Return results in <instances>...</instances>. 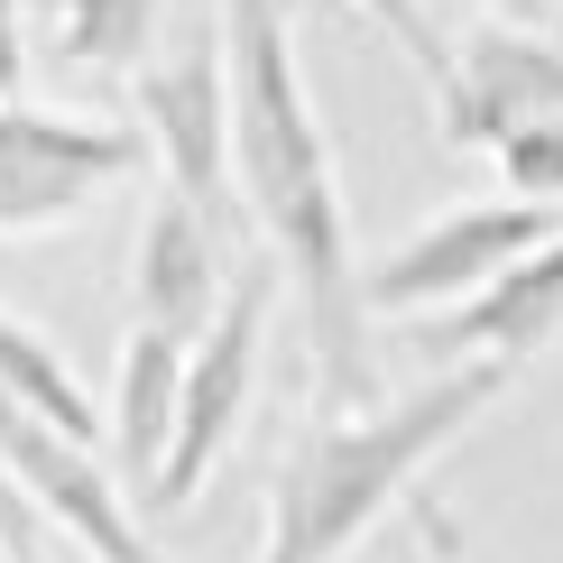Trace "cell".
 Here are the masks:
<instances>
[{
  "mask_svg": "<svg viewBox=\"0 0 563 563\" xmlns=\"http://www.w3.org/2000/svg\"><path fill=\"white\" fill-rule=\"evenodd\" d=\"M563 333V231L545 250H527V260H508L489 287H472L462 305H443V314L416 323V351L443 369V361H536Z\"/></svg>",
  "mask_w": 563,
  "mask_h": 563,
  "instance_id": "10",
  "label": "cell"
},
{
  "mask_svg": "<svg viewBox=\"0 0 563 563\" xmlns=\"http://www.w3.org/2000/svg\"><path fill=\"white\" fill-rule=\"evenodd\" d=\"M443 148H508L536 121H563V46L527 29H472L453 46V75L434 84Z\"/></svg>",
  "mask_w": 563,
  "mask_h": 563,
  "instance_id": "8",
  "label": "cell"
},
{
  "mask_svg": "<svg viewBox=\"0 0 563 563\" xmlns=\"http://www.w3.org/2000/svg\"><path fill=\"white\" fill-rule=\"evenodd\" d=\"M277 287H287L277 260H241L222 314L203 323L195 351H185V416H176V443H167V472L148 489V508H167V518L203 499V481H213L222 453L241 443V416H250V397H260V361H268V323H277Z\"/></svg>",
  "mask_w": 563,
  "mask_h": 563,
  "instance_id": "4",
  "label": "cell"
},
{
  "mask_svg": "<svg viewBox=\"0 0 563 563\" xmlns=\"http://www.w3.org/2000/svg\"><path fill=\"white\" fill-rule=\"evenodd\" d=\"M563 231V203H536V195H499V203H462V213H434L426 231H407L397 250L369 260V314H443L472 287H489L508 260L545 250Z\"/></svg>",
  "mask_w": 563,
  "mask_h": 563,
  "instance_id": "6",
  "label": "cell"
},
{
  "mask_svg": "<svg viewBox=\"0 0 563 563\" xmlns=\"http://www.w3.org/2000/svg\"><path fill=\"white\" fill-rule=\"evenodd\" d=\"M46 536H56V527H46V508L29 499V481H19L10 472V453H0V545H10V554H56V545H46Z\"/></svg>",
  "mask_w": 563,
  "mask_h": 563,
  "instance_id": "16",
  "label": "cell"
},
{
  "mask_svg": "<svg viewBox=\"0 0 563 563\" xmlns=\"http://www.w3.org/2000/svg\"><path fill=\"white\" fill-rule=\"evenodd\" d=\"M0 453H10V472L29 481V499L46 508L56 545H84L92 563H167L148 545V527L130 518L121 472H111L84 434H65V426H46L37 407H19L10 388H0Z\"/></svg>",
  "mask_w": 563,
  "mask_h": 563,
  "instance_id": "7",
  "label": "cell"
},
{
  "mask_svg": "<svg viewBox=\"0 0 563 563\" xmlns=\"http://www.w3.org/2000/svg\"><path fill=\"white\" fill-rule=\"evenodd\" d=\"M231 241H241V231H222L195 195L157 185L148 213H139V250H130V323H157V333H176V342H203V323L222 314L231 277H241L231 268Z\"/></svg>",
  "mask_w": 563,
  "mask_h": 563,
  "instance_id": "9",
  "label": "cell"
},
{
  "mask_svg": "<svg viewBox=\"0 0 563 563\" xmlns=\"http://www.w3.org/2000/svg\"><path fill=\"white\" fill-rule=\"evenodd\" d=\"M0 563H37V554H10V545H0Z\"/></svg>",
  "mask_w": 563,
  "mask_h": 563,
  "instance_id": "18",
  "label": "cell"
},
{
  "mask_svg": "<svg viewBox=\"0 0 563 563\" xmlns=\"http://www.w3.org/2000/svg\"><path fill=\"white\" fill-rule=\"evenodd\" d=\"M185 351H195V342L157 333V323H130V342H121L111 462H121L130 489H157V472H167V443H176V416H185Z\"/></svg>",
  "mask_w": 563,
  "mask_h": 563,
  "instance_id": "11",
  "label": "cell"
},
{
  "mask_svg": "<svg viewBox=\"0 0 563 563\" xmlns=\"http://www.w3.org/2000/svg\"><path fill=\"white\" fill-rule=\"evenodd\" d=\"M19 10H29V0H0V92H19V65H29V46H19Z\"/></svg>",
  "mask_w": 563,
  "mask_h": 563,
  "instance_id": "17",
  "label": "cell"
},
{
  "mask_svg": "<svg viewBox=\"0 0 563 563\" xmlns=\"http://www.w3.org/2000/svg\"><path fill=\"white\" fill-rule=\"evenodd\" d=\"M508 176V195H536V203H563V121H536L518 130L508 148H489Z\"/></svg>",
  "mask_w": 563,
  "mask_h": 563,
  "instance_id": "14",
  "label": "cell"
},
{
  "mask_svg": "<svg viewBox=\"0 0 563 563\" xmlns=\"http://www.w3.org/2000/svg\"><path fill=\"white\" fill-rule=\"evenodd\" d=\"M130 121L157 157V185L195 195L222 231H241V148H231V29L203 19L176 56H148L130 75Z\"/></svg>",
  "mask_w": 563,
  "mask_h": 563,
  "instance_id": "3",
  "label": "cell"
},
{
  "mask_svg": "<svg viewBox=\"0 0 563 563\" xmlns=\"http://www.w3.org/2000/svg\"><path fill=\"white\" fill-rule=\"evenodd\" d=\"M157 29H167V0H65L56 19V56L75 75H102L121 84L157 56Z\"/></svg>",
  "mask_w": 563,
  "mask_h": 563,
  "instance_id": "12",
  "label": "cell"
},
{
  "mask_svg": "<svg viewBox=\"0 0 563 563\" xmlns=\"http://www.w3.org/2000/svg\"><path fill=\"white\" fill-rule=\"evenodd\" d=\"M231 29V148H241V203L260 222L268 260L287 268L314 361V416L379 407L369 361V260L351 250V203L333 167V130L314 111V84L296 65L287 0H213Z\"/></svg>",
  "mask_w": 563,
  "mask_h": 563,
  "instance_id": "1",
  "label": "cell"
},
{
  "mask_svg": "<svg viewBox=\"0 0 563 563\" xmlns=\"http://www.w3.org/2000/svg\"><path fill=\"white\" fill-rule=\"evenodd\" d=\"M139 167H157L139 121H75V111H37L19 92H0V241L84 222Z\"/></svg>",
  "mask_w": 563,
  "mask_h": 563,
  "instance_id": "5",
  "label": "cell"
},
{
  "mask_svg": "<svg viewBox=\"0 0 563 563\" xmlns=\"http://www.w3.org/2000/svg\"><path fill=\"white\" fill-rule=\"evenodd\" d=\"M0 388H10L19 407H37L46 426L84 434V443L102 434V426H92V397H84V379L65 369V351L46 342V333H37L29 314H10V305H0Z\"/></svg>",
  "mask_w": 563,
  "mask_h": 563,
  "instance_id": "13",
  "label": "cell"
},
{
  "mask_svg": "<svg viewBox=\"0 0 563 563\" xmlns=\"http://www.w3.org/2000/svg\"><path fill=\"white\" fill-rule=\"evenodd\" d=\"M518 361H443L426 388L379 397L351 416H314L287 462L268 481V527H260V563H342L388 508H407V489L453 453L508 397Z\"/></svg>",
  "mask_w": 563,
  "mask_h": 563,
  "instance_id": "2",
  "label": "cell"
},
{
  "mask_svg": "<svg viewBox=\"0 0 563 563\" xmlns=\"http://www.w3.org/2000/svg\"><path fill=\"white\" fill-rule=\"evenodd\" d=\"M361 10H369V19H379V29H388L397 46H407V56H416V65H426V75H434V84H443V75H453V46H443V29H434V19H426V10H416V0H361Z\"/></svg>",
  "mask_w": 563,
  "mask_h": 563,
  "instance_id": "15",
  "label": "cell"
},
{
  "mask_svg": "<svg viewBox=\"0 0 563 563\" xmlns=\"http://www.w3.org/2000/svg\"><path fill=\"white\" fill-rule=\"evenodd\" d=\"M472 10H508V0H472Z\"/></svg>",
  "mask_w": 563,
  "mask_h": 563,
  "instance_id": "19",
  "label": "cell"
}]
</instances>
